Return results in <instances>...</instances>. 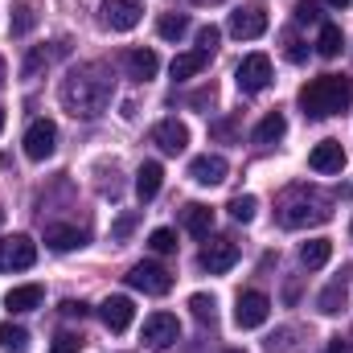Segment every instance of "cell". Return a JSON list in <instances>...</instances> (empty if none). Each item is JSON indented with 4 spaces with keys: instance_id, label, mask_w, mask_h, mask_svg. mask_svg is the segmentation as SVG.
<instances>
[{
    "instance_id": "16",
    "label": "cell",
    "mask_w": 353,
    "mask_h": 353,
    "mask_svg": "<svg viewBox=\"0 0 353 353\" xmlns=\"http://www.w3.org/2000/svg\"><path fill=\"white\" fill-rule=\"evenodd\" d=\"M308 165H312V173H341L345 169V152H341L337 140H321L308 152Z\"/></svg>"
},
{
    "instance_id": "40",
    "label": "cell",
    "mask_w": 353,
    "mask_h": 353,
    "mask_svg": "<svg viewBox=\"0 0 353 353\" xmlns=\"http://www.w3.org/2000/svg\"><path fill=\"white\" fill-rule=\"evenodd\" d=\"M325 353H353L350 350V341H341V337H337V341H329V350Z\"/></svg>"
},
{
    "instance_id": "32",
    "label": "cell",
    "mask_w": 353,
    "mask_h": 353,
    "mask_svg": "<svg viewBox=\"0 0 353 353\" xmlns=\"http://www.w3.org/2000/svg\"><path fill=\"white\" fill-rule=\"evenodd\" d=\"M33 25H37L33 4H29V0H17V8H12V33H29Z\"/></svg>"
},
{
    "instance_id": "36",
    "label": "cell",
    "mask_w": 353,
    "mask_h": 353,
    "mask_svg": "<svg viewBox=\"0 0 353 353\" xmlns=\"http://www.w3.org/2000/svg\"><path fill=\"white\" fill-rule=\"evenodd\" d=\"M292 12H296V21H308L312 25V21H321V0H300Z\"/></svg>"
},
{
    "instance_id": "39",
    "label": "cell",
    "mask_w": 353,
    "mask_h": 353,
    "mask_svg": "<svg viewBox=\"0 0 353 353\" xmlns=\"http://www.w3.org/2000/svg\"><path fill=\"white\" fill-rule=\"evenodd\" d=\"M87 312H90V308H87V304H83V300H66V304H62V316H70V321H74V316L83 321Z\"/></svg>"
},
{
    "instance_id": "7",
    "label": "cell",
    "mask_w": 353,
    "mask_h": 353,
    "mask_svg": "<svg viewBox=\"0 0 353 353\" xmlns=\"http://www.w3.org/2000/svg\"><path fill=\"white\" fill-rule=\"evenodd\" d=\"M197 263H201V271H210V275H226L230 267L239 263V243L234 239H210L201 247Z\"/></svg>"
},
{
    "instance_id": "21",
    "label": "cell",
    "mask_w": 353,
    "mask_h": 353,
    "mask_svg": "<svg viewBox=\"0 0 353 353\" xmlns=\"http://www.w3.org/2000/svg\"><path fill=\"white\" fill-rule=\"evenodd\" d=\"M83 243H87V234L74 230V226H62V222L46 226V247H50V251H74V247H83Z\"/></svg>"
},
{
    "instance_id": "6",
    "label": "cell",
    "mask_w": 353,
    "mask_h": 353,
    "mask_svg": "<svg viewBox=\"0 0 353 353\" xmlns=\"http://www.w3.org/2000/svg\"><path fill=\"white\" fill-rule=\"evenodd\" d=\"M128 283L136 292H144V296H169L173 292V275L161 263H136L128 271Z\"/></svg>"
},
{
    "instance_id": "11",
    "label": "cell",
    "mask_w": 353,
    "mask_h": 353,
    "mask_svg": "<svg viewBox=\"0 0 353 353\" xmlns=\"http://www.w3.org/2000/svg\"><path fill=\"white\" fill-rule=\"evenodd\" d=\"M140 337H144V345H152V350H169L176 337H181V325H176L173 312H152V316L144 321Z\"/></svg>"
},
{
    "instance_id": "10",
    "label": "cell",
    "mask_w": 353,
    "mask_h": 353,
    "mask_svg": "<svg viewBox=\"0 0 353 353\" xmlns=\"http://www.w3.org/2000/svg\"><path fill=\"white\" fill-rule=\"evenodd\" d=\"M99 8H103V25H107V29H115V33L136 29V25H140V17H144V4H140V0H103Z\"/></svg>"
},
{
    "instance_id": "47",
    "label": "cell",
    "mask_w": 353,
    "mask_h": 353,
    "mask_svg": "<svg viewBox=\"0 0 353 353\" xmlns=\"http://www.w3.org/2000/svg\"><path fill=\"white\" fill-rule=\"evenodd\" d=\"M201 4H205V0H201Z\"/></svg>"
},
{
    "instance_id": "22",
    "label": "cell",
    "mask_w": 353,
    "mask_h": 353,
    "mask_svg": "<svg viewBox=\"0 0 353 353\" xmlns=\"http://www.w3.org/2000/svg\"><path fill=\"white\" fill-rule=\"evenodd\" d=\"M161 185H165V169H161L157 161H144L140 173H136V193H140V201H152V197L161 193Z\"/></svg>"
},
{
    "instance_id": "24",
    "label": "cell",
    "mask_w": 353,
    "mask_h": 353,
    "mask_svg": "<svg viewBox=\"0 0 353 353\" xmlns=\"http://www.w3.org/2000/svg\"><path fill=\"white\" fill-rule=\"evenodd\" d=\"M62 54H66V41H58L54 50H41V46H37V50H29V58H25L21 74H25V79H37V74H41V70H46L54 58H62Z\"/></svg>"
},
{
    "instance_id": "28",
    "label": "cell",
    "mask_w": 353,
    "mask_h": 353,
    "mask_svg": "<svg viewBox=\"0 0 353 353\" xmlns=\"http://www.w3.org/2000/svg\"><path fill=\"white\" fill-rule=\"evenodd\" d=\"M341 50H345L341 25H321V37H316V54H321V58H337Z\"/></svg>"
},
{
    "instance_id": "42",
    "label": "cell",
    "mask_w": 353,
    "mask_h": 353,
    "mask_svg": "<svg viewBox=\"0 0 353 353\" xmlns=\"http://www.w3.org/2000/svg\"><path fill=\"white\" fill-rule=\"evenodd\" d=\"M4 79H8V70H4V58H0V87H4Z\"/></svg>"
},
{
    "instance_id": "14",
    "label": "cell",
    "mask_w": 353,
    "mask_h": 353,
    "mask_svg": "<svg viewBox=\"0 0 353 353\" xmlns=\"http://www.w3.org/2000/svg\"><path fill=\"white\" fill-rule=\"evenodd\" d=\"M99 316H103V325H107L111 333H123V329L132 325L136 308H132V300H128V296H107V300L99 304Z\"/></svg>"
},
{
    "instance_id": "12",
    "label": "cell",
    "mask_w": 353,
    "mask_h": 353,
    "mask_svg": "<svg viewBox=\"0 0 353 353\" xmlns=\"http://www.w3.org/2000/svg\"><path fill=\"white\" fill-rule=\"evenodd\" d=\"M267 316H271V300L263 292H243L239 304H234V325L239 329H259Z\"/></svg>"
},
{
    "instance_id": "45",
    "label": "cell",
    "mask_w": 353,
    "mask_h": 353,
    "mask_svg": "<svg viewBox=\"0 0 353 353\" xmlns=\"http://www.w3.org/2000/svg\"><path fill=\"white\" fill-rule=\"evenodd\" d=\"M226 353H243V350H226Z\"/></svg>"
},
{
    "instance_id": "5",
    "label": "cell",
    "mask_w": 353,
    "mask_h": 353,
    "mask_svg": "<svg viewBox=\"0 0 353 353\" xmlns=\"http://www.w3.org/2000/svg\"><path fill=\"white\" fill-rule=\"evenodd\" d=\"M37 263V243L29 234H8L0 239V271H25Z\"/></svg>"
},
{
    "instance_id": "25",
    "label": "cell",
    "mask_w": 353,
    "mask_h": 353,
    "mask_svg": "<svg viewBox=\"0 0 353 353\" xmlns=\"http://www.w3.org/2000/svg\"><path fill=\"white\" fill-rule=\"evenodd\" d=\"M329 259H333V243H329V239H308V243L300 247V263L308 267V271L325 267Z\"/></svg>"
},
{
    "instance_id": "18",
    "label": "cell",
    "mask_w": 353,
    "mask_h": 353,
    "mask_svg": "<svg viewBox=\"0 0 353 353\" xmlns=\"http://www.w3.org/2000/svg\"><path fill=\"white\" fill-rule=\"evenodd\" d=\"M181 222H185V230H189L193 239H210V230H214V210L201 205V201H189V205L181 210Z\"/></svg>"
},
{
    "instance_id": "35",
    "label": "cell",
    "mask_w": 353,
    "mask_h": 353,
    "mask_svg": "<svg viewBox=\"0 0 353 353\" xmlns=\"http://www.w3.org/2000/svg\"><path fill=\"white\" fill-rule=\"evenodd\" d=\"M136 222H140V214H136V210L119 214V218H115V226H111V239H128V234L136 230Z\"/></svg>"
},
{
    "instance_id": "20",
    "label": "cell",
    "mask_w": 353,
    "mask_h": 353,
    "mask_svg": "<svg viewBox=\"0 0 353 353\" xmlns=\"http://www.w3.org/2000/svg\"><path fill=\"white\" fill-rule=\"evenodd\" d=\"M41 296H46L41 283H21L4 296V308L8 312H33V308H41Z\"/></svg>"
},
{
    "instance_id": "38",
    "label": "cell",
    "mask_w": 353,
    "mask_h": 353,
    "mask_svg": "<svg viewBox=\"0 0 353 353\" xmlns=\"http://www.w3.org/2000/svg\"><path fill=\"white\" fill-rule=\"evenodd\" d=\"M50 353H83V345H79V337L62 333V337H54V345H50Z\"/></svg>"
},
{
    "instance_id": "3",
    "label": "cell",
    "mask_w": 353,
    "mask_h": 353,
    "mask_svg": "<svg viewBox=\"0 0 353 353\" xmlns=\"http://www.w3.org/2000/svg\"><path fill=\"white\" fill-rule=\"evenodd\" d=\"M329 218H333V210H329V201H321V197H288V201L279 205V226H288V230L316 226V222H329Z\"/></svg>"
},
{
    "instance_id": "31",
    "label": "cell",
    "mask_w": 353,
    "mask_h": 353,
    "mask_svg": "<svg viewBox=\"0 0 353 353\" xmlns=\"http://www.w3.org/2000/svg\"><path fill=\"white\" fill-rule=\"evenodd\" d=\"M214 308H218V304H214V296H205V292L189 296V312H193V316H197L201 325H214V316H218Z\"/></svg>"
},
{
    "instance_id": "19",
    "label": "cell",
    "mask_w": 353,
    "mask_h": 353,
    "mask_svg": "<svg viewBox=\"0 0 353 353\" xmlns=\"http://www.w3.org/2000/svg\"><path fill=\"white\" fill-rule=\"evenodd\" d=\"M345 296H350V271H341L325 292H321V300H316V308L325 312V316H337L341 308H345Z\"/></svg>"
},
{
    "instance_id": "17",
    "label": "cell",
    "mask_w": 353,
    "mask_h": 353,
    "mask_svg": "<svg viewBox=\"0 0 353 353\" xmlns=\"http://www.w3.org/2000/svg\"><path fill=\"white\" fill-rule=\"evenodd\" d=\"M123 66H128V79H136V83H148V79H157V70H161V58H157L152 50H128V54H123Z\"/></svg>"
},
{
    "instance_id": "4",
    "label": "cell",
    "mask_w": 353,
    "mask_h": 353,
    "mask_svg": "<svg viewBox=\"0 0 353 353\" xmlns=\"http://www.w3.org/2000/svg\"><path fill=\"white\" fill-rule=\"evenodd\" d=\"M234 83L243 94H259V90L271 87V58L267 54H247L234 70Z\"/></svg>"
},
{
    "instance_id": "43",
    "label": "cell",
    "mask_w": 353,
    "mask_h": 353,
    "mask_svg": "<svg viewBox=\"0 0 353 353\" xmlns=\"http://www.w3.org/2000/svg\"><path fill=\"white\" fill-rule=\"evenodd\" d=\"M0 132H4V107H0Z\"/></svg>"
},
{
    "instance_id": "37",
    "label": "cell",
    "mask_w": 353,
    "mask_h": 353,
    "mask_svg": "<svg viewBox=\"0 0 353 353\" xmlns=\"http://www.w3.org/2000/svg\"><path fill=\"white\" fill-rule=\"evenodd\" d=\"M218 25H205V29H197V50H205V54H214L218 50Z\"/></svg>"
},
{
    "instance_id": "1",
    "label": "cell",
    "mask_w": 353,
    "mask_h": 353,
    "mask_svg": "<svg viewBox=\"0 0 353 353\" xmlns=\"http://www.w3.org/2000/svg\"><path fill=\"white\" fill-rule=\"evenodd\" d=\"M111 94H115L111 70L103 62H87V66H79V70L66 74V83H62V107L74 119H99L111 107Z\"/></svg>"
},
{
    "instance_id": "41",
    "label": "cell",
    "mask_w": 353,
    "mask_h": 353,
    "mask_svg": "<svg viewBox=\"0 0 353 353\" xmlns=\"http://www.w3.org/2000/svg\"><path fill=\"white\" fill-rule=\"evenodd\" d=\"M325 4H329V8H350L353 0H325Z\"/></svg>"
},
{
    "instance_id": "13",
    "label": "cell",
    "mask_w": 353,
    "mask_h": 353,
    "mask_svg": "<svg viewBox=\"0 0 353 353\" xmlns=\"http://www.w3.org/2000/svg\"><path fill=\"white\" fill-rule=\"evenodd\" d=\"M152 144H157L165 157H176V152H185V144H189V128H185L181 119H161V123L152 128Z\"/></svg>"
},
{
    "instance_id": "26",
    "label": "cell",
    "mask_w": 353,
    "mask_h": 353,
    "mask_svg": "<svg viewBox=\"0 0 353 353\" xmlns=\"http://www.w3.org/2000/svg\"><path fill=\"white\" fill-rule=\"evenodd\" d=\"M283 132H288L283 111H267L259 119V128H255V144H275V140H283Z\"/></svg>"
},
{
    "instance_id": "23",
    "label": "cell",
    "mask_w": 353,
    "mask_h": 353,
    "mask_svg": "<svg viewBox=\"0 0 353 353\" xmlns=\"http://www.w3.org/2000/svg\"><path fill=\"white\" fill-rule=\"evenodd\" d=\"M205 66H210V54L205 50H189V54H176L169 70H173V79H197Z\"/></svg>"
},
{
    "instance_id": "8",
    "label": "cell",
    "mask_w": 353,
    "mask_h": 353,
    "mask_svg": "<svg viewBox=\"0 0 353 353\" xmlns=\"http://www.w3.org/2000/svg\"><path fill=\"white\" fill-rule=\"evenodd\" d=\"M58 148V128L54 119H33L29 132H25V157L29 161H50Z\"/></svg>"
},
{
    "instance_id": "29",
    "label": "cell",
    "mask_w": 353,
    "mask_h": 353,
    "mask_svg": "<svg viewBox=\"0 0 353 353\" xmlns=\"http://www.w3.org/2000/svg\"><path fill=\"white\" fill-rule=\"evenodd\" d=\"M0 350L4 353H25L29 350V333H25L21 325L4 321V325H0Z\"/></svg>"
},
{
    "instance_id": "27",
    "label": "cell",
    "mask_w": 353,
    "mask_h": 353,
    "mask_svg": "<svg viewBox=\"0 0 353 353\" xmlns=\"http://www.w3.org/2000/svg\"><path fill=\"white\" fill-rule=\"evenodd\" d=\"M157 33H161L165 41H181V37L189 33V17H185V12H161V17H157Z\"/></svg>"
},
{
    "instance_id": "2",
    "label": "cell",
    "mask_w": 353,
    "mask_h": 353,
    "mask_svg": "<svg viewBox=\"0 0 353 353\" xmlns=\"http://www.w3.org/2000/svg\"><path fill=\"white\" fill-rule=\"evenodd\" d=\"M353 103V83L341 74H321L312 83L300 87V107L308 119H329V115H341Z\"/></svg>"
},
{
    "instance_id": "44",
    "label": "cell",
    "mask_w": 353,
    "mask_h": 353,
    "mask_svg": "<svg viewBox=\"0 0 353 353\" xmlns=\"http://www.w3.org/2000/svg\"><path fill=\"white\" fill-rule=\"evenodd\" d=\"M0 226H4V210H0Z\"/></svg>"
},
{
    "instance_id": "30",
    "label": "cell",
    "mask_w": 353,
    "mask_h": 353,
    "mask_svg": "<svg viewBox=\"0 0 353 353\" xmlns=\"http://www.w3.org/2000/svg\"><path fill=\"white\" fill-rule=\"evenodd\" d=\"M226 210H230V218H234V222H243V226H247V222H255L259 201H255L251 193H239V197H230V205H226Z\"/></svg>"
},
{
    "instance_id": "34",
    "label": "cell",
    "mask_w": 353,
    "mask_h": 353,
    "mask_svg": "<svg viewBox=\"0 0 353 353\" xmlns=\"http://www.w3.org/2000/svg\"><path fill=\"white\" fill-rule=\"evenodd\" d=\"M283 58H288V62H308V46H304L296 33H288V37H283Z\"/></svg>"
},
{
    "instance_id": "46",
    "label": "cell",
    "mask_w": 353,
    "mask_h": 353,
    "mask_svg": "<svg viewBox=\"0 0 353 353\" xmlns=\"http://www.w3.org/2000/svg\"><path fill=\"white\" fill-rule=\"evenodd\" d=\"M0 165H4V161H0Z\"/></svg>"
},
{
    "instance_id": "9",
    "label": "cell",
    "mask_w": 353,
    "mask_h": 353,
    "mask_svg": "<svg viewBox=\"0 0 353 353\" xmlns=\"http://www.w3.org/2000/svg\"><path fill=\"white\" fill-rule=\"evenodd\" d=\"M230 33H234V37H243V41L263 37V33H267V8L259 4V0H251V4H243V8H234V12H230Z\"/></svg>"
},
{
    "instance_id": "33",
    "label": "cell",
    "mask_w": 353,
    "mask_h": 353,
    "mask_svg": "<svg viewBox=\"0 0 353 353\" xmlns=\"http://www.w3.org/2000/svg\"><path fill=\"white\" fill-rule=\"evenodd\" d=\"M148 247H152L157 255H173V251H176V234L169 230V226H161V230H152V234H148Z\"/></svg>"
},
{
    "instance_id": "15",
    "label": "cell",
    "mask_w": 353,
    "mask_h": 353,
    "mask_svg": "<svg viewBox=\"0 0 353 353\" xmlns=\"http://www.w3.org/2000/svg\"><path fill=\"white\" fill-rule=\"evenodd\" d=\"M230 173V165L222 161V157H214V152H205V157H193L189 161V176L197 181V185H222Z\"/></svg>"
}]
</instances>
